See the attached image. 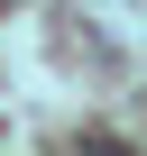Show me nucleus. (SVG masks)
<instances>
[{
  "label": "nucleus",
  "instance_id": "f257e3e1",
  "mask_svg": "<svg viewBox=\"0 0 147 156\" xmlns=\"http://www.w3.org/2000/svg\"><path fill=\"white\" fill-rule=\"evenodd\" d=\"M74 156H129L120 138H83V147H74Z\"/></svg>",
  "mask_w": 147,
  "mask_h": 156
}]
</instances>
